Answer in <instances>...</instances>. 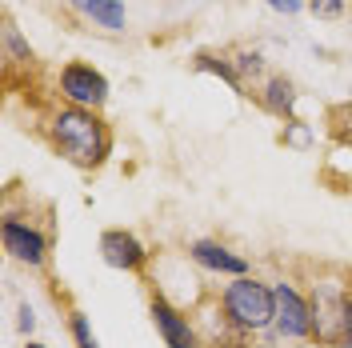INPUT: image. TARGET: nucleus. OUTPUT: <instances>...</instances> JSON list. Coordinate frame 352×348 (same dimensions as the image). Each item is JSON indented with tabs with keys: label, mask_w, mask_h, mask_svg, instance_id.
<instances>
[{
	"label": "nucleus",
	"mask_w": 352,
	"mask_h": 348,
	"mask_svg": "<svg viewBox=\"0 0 352 348\" xmlns=\"http://www.w3.org/2000/svg\"><path fill=\"white\" fill-rule=\"evenodd\" d=\"M48 136H52L56 153L65 156L68 164H76V168H100L112 144L104 120L92 109H76V105H68V109H60L52 116Z\"/></svg>",
	"instance_id": "f257e3e1"
},
{
	"label": "nucleus",
	"mask_w": 352,
	"mask_h": 348,
	"mask_svg": "<svg viewBox=\"0 0 352 348\" xmlns=\"http://www.w3.org/2000/svg\"><path fill=\"white\" fill-rule=\"evenodd\" d=\"M220 305L241 332H261V328L276 325V292L268 284L252 281V276H236L224 288Z\"/></svg>",
	"instance_id": "f03ea898"
},
{
	"label": "nucleus",
	"mask_w": 352,
	"mask_h": 348,
	"mask_svg": "<svg viewBox=\"0 0 352 348\" xmlns=\"http://www.w3.org/2000/svg\"><path fill=\"white\" fill-rule=\"evenodd\" d=\"M60 96L76 109H100L109 100V80L92 65H65L60 68Z\"/></svg>",
	"instance_id": "7ed1b4c3"
},
{
	"label": "nucleus",
	"mask_w": 352,
	"mask_h": 348,
	"mask_svg": "<svg viewBox=\"0 0 352 348\" xmlns=\"http://www.w3.org/2000/svg\"><path fill=\"white\" fill-rule=\"evenodd\" d=\"M4 252L12 261L28 264V268H44V261H48V240H44V232L36 224L4 217Z\"/></svg>",
	"instance_id": "20e7f679"
},
{
	"label": "nucleus",
	"mask_w": 352,
	"mask_h": 348,
	"mask_svg": "<svg viewBox=\"0 0 352 348\" xmlns=\"http://www.w3.org/2000/svg\"><path fill=\"white\" fill-rule=\"evenodd\" d=\"M344 308L349 296L340 284H320L316 301H312V332L320 340H344Z\"/></svg>",
	"instance_id": "39448f33"
},
{
	"label": "nucleus",
	"mask_w": 352,
	"mask_h": 348,
	"mask_svg": "<svg viewBox=\"0 0 352 348\" xmlns=\"http://www.w3.org/2000/svg\"><path fill=\"white\" fill-rule=\"evenodd\" d=\"M276 328L285 332L288 340H305L312 336V305L292 288V284H276Z\"/></svg>",
	"instance_id": "423d86ee"
},
{
	"label": "nucleus",
	"mask_w": 352,
	"mask_h": 348,
	"mask_svg": "<svg viewBox=\"0 0 352 348\" xmlns=\"http://www.w3.org/2000/svg\"><path fill=\"white\" fill-rule=\"evenodd\" d=\"M100 257L109 268H120V272H140L144 261H148V252H144V244L124 232V228H109L104 237H100Z\"/></svg>",
	"instance_id": "0eeeda50"
},
{
	"label": "nucleus",
	"mask_w": 352,
	"mask_h": 348,
	"mask_svg": "<svg viewBox=\"0 0 352 348\" xmlns=\"http://www.w3.org/2000/svg\"><path fill=\"white\" fill-rule=\"evenodd\" d=\"M153 325L160 328V336H164L168 348H200L197 332H192V325H188V316L176 312L164 296H153Z\"/></svg>",
	"instance_id": "6e6552de"
},
{
	"label": "nucleus",
	"mask_w": 352,
	"mask_h": 348,
	"mask_svg": "<svg viewBox=\"0 0 352 348\" xmlns=\"http://www.w3.org/2000/svg\"><path fill=\"white\" fill-rule=\"evenodd\" d=\"M188 252H192V261L197 264L212 268V272H228V276H244V272H248V261L236 257V252H228V248L217 244V240H197Z\"/></svg>",
	"instance_id": "1a4fd4ad"
},
{
	"label": "nucleus",
	"mask_w": 352,
	"mask_h": 348,
	"mask_svg": "<svg viewBox=\"0 0 352 348\" xmlns=\"http://www.w3.org/2000/svg\"><path fill=\"white\" fill-rule=\"evenodd\" d=\"M68 8L109 32H124V0H68Z\"/></svg>",
	"instance_id": "9d476101"
},
{
	"label": "nucleus",
	"mask_w": 352,
	"mask_h": 348,
	"mask_svg": "<svg viewBox=\"0 0 352 348\" xmlns=\"http://www.w3.org/2000/svg\"><path fill=\"white\" fill-rule=\"evenodd\" d=\"M292 105H296V88L288 76H272L264 85V109L272 116H292Z\"/></svg>",
	"instance_id": "9b49d317"
},
{
	"label": "nucleus",
	"mask_w": 352,
	"mask_h": 348,
	"mask_svg": "<svg viewBox=\"0 0 352 348\" xmlns=\"http://www.w3.org/2000/svg\"><path fill=\"white\" fill-rule=\"evenodd\" d=\"M68 328H72L76 348H100V340H96V332H92V325H88L85 312H72V316H68Z\"/></svg>",
	"instance_id": "f8f14e48"
},
{
	"label": "nucleus",
	"mask_w": 352,
	"mask_h": 348,
	"mask_svg": "<svg viewBox=\"0 0 352 348\" xmlns=\"http://www.w3.org/2000/svg\"><path fill=\"white\" fill-rule=\"evenodd\" d=\"M305 4L320 17V21H332V17H340V12H344V0H305Z\"/></svg>",
	"instance_id": "ddd939ff"
},
{
	"label": "nucleus",
	"mask_w": 352,
	"mask_h": 348,
	"mask_svg": "<svg viewBox=\"0 0 352 348\" xmlns=\"http://www.w3.org/2000/svg\"><path fill=\"white\" fill-rule=\"evenodd\" d=\"M272 12H285V17H296L300 8H305V0H264Z\"/></svg>",
	"instance_id": "4468645a"
},
{
	"label": "nucleus",
	"mask_w": 352,
	"mask_h": 348,
	"mask_svg": "<svg viewBox=\"0 0 352 348\" xmlns=\"http://www.w3.org/2000/svg\"><path fill=\"white\" fill-rule=\"evenodd\" d=\"M32 328H36V316H32V308L24 305L21 308V332H32Z\"/></svg>",
	"instance_id": "2eb2a0df"
},
{
	"label": "nucleus",
	"mask_w": 352,
	"mask_h": 348,
	"mask_svg": "<svg viewBox=\"0 0 352 348\" xmlns=\"http://www.w3.org/2000/svg\"><path fill=\"white\" fill-rule=\"evenodd\" d=\"M288 140H292V144H305V140H308V132L300 129V124H292V132H288Z\"/></svg>",
	"instance_id": "dca6fc26"
},
{
	"label": "nucleus",
	"mask_w": 352,
	"mask_h": 348,
	"mask_svg": "<svg viewBox=\"0 0 352 348\" xmlns=\"http://www.w3.org/2000/svg\"><path fill=\"white\" fill-rule=\"evenodd\" d=\"M344 336H352V296H349V308H344Z\"/></svg>",
	"instance_id": "f3484780"
},
{
	"label": "nucleus",
	"mask_w": 352,
	"mask_h": 348,
	"mask_svg": "<svg viewBox=\"0 0 352 348\" xmlns=\"http://www.w3.org/2000/svg\"><path fill=\"white\" fill-rule=\"evenodd\" d=\"M340 348H352V336H344V340H340Z\"/></svg>",
	"instance_id": "a211bd4d"
},
{
	"label": "nucleus",
	"mask_w": 352,
	"mask_h": 348,
	"mask_svg": "<svg viewBox=\"0 0 352 348\" xmlns=\"http://www.w3.org/2000/svg\"><path fill=\"white\" fill-rule=\"evenodd\" d=\"M24 348H44V345H24Z\"/></svg>",
	"instance_id": "6ab92c4d"
},
{
	"label": "nucleus",
	"mask_w": 352,
	"mask_h": 348,
	"mask_svg": "<svg viewBox=\"0 0 352 348\" xmlns=\"http://www.w3.org/2000/svg\"><path fill=\"white\" fill-rule=\"evenodd\" d=\"M256 348H272V345H256Z\"/></svg>",
	"instance_id": "aec40b11"
},
{
	"label": "nucleus",
	"mask_w": 352,
	"mask_h": 348,
	"mask_svg": "<svg viewBox=\"0 0 352 348\" xmlns=\"http://www.w3.org/2000/svg\"><path fill=\"white\" fill-rule=\"evenodd\" d=\"M349 144H352V129H349Z\"/></svg>",
	"instance_id": "412c9836"
}]
</instances>
